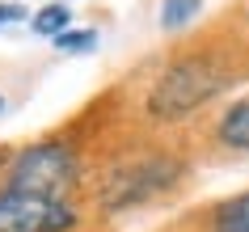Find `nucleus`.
Listing matches in <instances>:
<instances>
[{
	"label": "nucleus",
	"instance_id": "nucleus-8",
	"mask_svg": "<svg viewBox=\"0 0 249 232\" xmlns=\"http://www.w3.org/2000/svg\"><path fill=\"white\" fill-rule=\"evenodd\" d=\"M198 9H203V0H165V9H160V26H165V30H178V26H186Z\"/></svg>",
	"mask_w": 249,
	"mask_h": 232
},
{
	"label": "nucleus",
	"instance_id": "nucleus-1",
	"mask_svg": "<svg viewBox=\"0 0 249 232\" xmlns=\"http://www.w3.org/2000/svg\"><path fill=\"white\" fill-rule=\"evenodd\" d=\"M228 85H232V72L215 55H186L157 76L152 93H148V114L160 123H178V118L195 114L198 106H207Z\"/></svg>",
	"mask_w": 249,
	"mask_h": 232
},
{
	"label": "nucleus",
	"instance_id": "nucleus-5",
	"mask_svg": "<svg viewBox=\"0 0 249 232\" xmlns=\"http://www.w3.org/2000/svg\"><path fill=\"white\" fill-rule=\"evenodd\" d=\"M215 135H220L224 148H241V152H249V97L232 102V106L220 114V127H215Z\"/></svg>",
	"mask_w": 249,
	"mask_h": 232
},
{
	"label": "nucleus",
	"instance_id": "nucleus-4",
	"mask_svg": "<svg viewBox=\"0 0 249 232\" xmlns=\"http://www.w3.org/2000/svg\"><path fill=\"white\" fill-rule=\"evenodd\" d=\"M76 228V211L64 198L0 190V232H68Z\"/></svg>",
	"mask_w": 249,
	"mask_h": 232
},
{
	"label": "nucleus",
	"instance_id": "nucleus-10",
	"mask_svg": "<svg viewBox=\"0 0 249 232\" xmlns=\"http://www.w3.org/2000/svg\"><path fill=\"white\" fill-rule=\"evenodd\" d=\"M21 17H26L21 4H0V26H13V21H21Z\"/></svg>",
	"mask_w": 249,
	"mask_h": 232
},
{
	"label": "nucleus",
	"instance_id": "nucleus-11",
	"mask_svg": "<svg viewBox=\"0 0 249 232\" xmlns=\"http://www.w3.org/2000/svg\"><path fill=\"white\" fill-rule=\"evenodd\" d=\"M0 165H4V152H0Z\"/></svg>",
	"mask_w": 249,
	"mask_h": 232
},
{
	"label": "nucleus",
	"instance_id": "nucleus-9",
	"mask_svg": "<svg viewBox=\"0 0 249 232\" xmlns=\"http://www.w3.org/2000/svg\"><path fill=\"white\" fill-rule=\"evenodd\" d=\"M93 42H97L93 30H64V34L55 38V47H59V51H89Z\"/></svg>",
	"mask_w": 249,
	"mask_h": 232
},
{
	"label": "nucleus",
	"instance_id": "nucleus-7",
	"mask_svg": "<svg viewBox=\"0 0 249 232\" xmlns=\"http://www.w3.org/2000/svg\"><path fill=\"white\" fill-rule=\"evenodd\" d=\"M68 21H72V13H68L64 4H47V9H38V17H34V34L59 38V34L68 30Z\"/></svg>",
	"mask_w": 249,
	"mask_h": 232
},
{
	"label": "nucleus",
	"instance_id": "nucleus-6",
	"mask_svg": "<svg viewBox=\"0 0 249 232\" xmlns=\"http://www.w3.org/2000/svg\"><path fill=\"white\" fill-rule=\"evenodd\" d=\"M211 224H215V232H249V190L228 198V203H220Z\"/></svg>",
	"mask_w": 249,
	"mask_h": 232
},
{
	"label": "nucleus",
	"instance_id": "nucleus-12",
	"mask_svg": "<svg viewBox=\"0 0 249 232\" xmlns=\"http://www.w3.org/2000/svg\"><path fill=\"white\" fill-rule=\"evenodd\" d=\"M0 110H4V102H0Z\"/></svg>",
	"mask_w": 249,
	"mask_h": 232
},
{
	"label": "nucleus",
	"instance_id": "nucleus-3",
	"mask_svg": "<svg viewBox=\"0 0 249 232\" xmlns=\"http://www.w3.org/2000/svg\"><path fill=\"white\" fill-rule=\"evenodd\" d=\"M80 161L68 143H34L9 161L4 173V190L17 194H38V198H59V194L76 181Z\"/></svg>",
	"mask_w": 249,
	"mask_h": 232
},
{
	"label": "nucleus",
	"instance_id": "nucleus-2",
	"mask_svg": "<svg viewBox=\"0 0 249 232\" xmlns=\"http://www.w3.org/2000/svg\"><path fill=\"white\" fill-rule=\"evenodd\" d=\"M182 178V161L178 156H135V161H123L102 178V190H97V203L102 211H127V207H144L152 203L157 194L173 190Z\"/></svg>",
	"mask_w": 249,
	"mask_h": 232
}]
</instances>
